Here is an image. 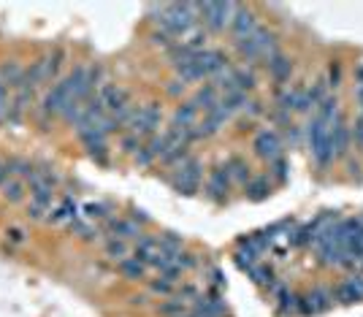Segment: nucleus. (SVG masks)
Segmentation results:
<instances>
[{
  "mask_svg": "<svg viewBox=\"0 0 363 317\" xmlns=\"http://www.w3.org/2000/svg\"><path fill=\"white\" fill-rule=\"evenodd\" d=\"M128 252H130V247H128V242H122V239H114V236H111V239L106 242V258H111V261H117V263L128 258Z\"/></svg>",
  "mask_w": 363,
  "mask_h": 317,
  "instance_id": "nucleus-25",
  "label": "nucleus"
},
{
  "mask_svg": "<svg viewBox=\"0 0 363 317\" xmlns=\"http://www.w3.org/2000/svg\"><path fill=\"white\" fill-rule=\"evenodd\" d=\"M155 25L171 38H185L198 22V3H171L152 8Z\"/></svg>",
  "mask_w": 363,
  "mask_h": 317,
  "instance_id": "nucleus-1",
  "label": "nucleus"
},
{
  "mask_svg": "<svg viewBox=\"0 0 363 317\" xmlns=\"http://www.w3.org/2000/svg\"><path fill=\"white\" fill-rule=\"evenodd\" d=\"M168 95H173V98H176V95H182V92H185V89H187V82H182V79H179V76H176V79H171V82H168Z\"/></svg>",
  "mask_w": 363,
  "mask_h": 317,
  "instance_id": "nucleus-36",
  "label": "nucleus"
},
{
  "mask_svg": "<svg viewBox=\"0 0 363 317\" xmlns=\"http://www.w3.org/2000/svg\"><path fill=\"white\" fill-rule=\"evenodd\" d=\"M6 176H8V171H6V163H3V160H0V185H3V182H6Z\"/></svg>",
  "mask_w": 363,
  "mask_h": 317,
  "instance_id": "nucleus-39",
  "label": "nucleus"
},
{
  "mask_svg": "<svg viewBox=\"0 0 363 317\" xmlns=\"http://www.w3.org/2000/svg\"><path fill=\"white\" fill-rule=\"evenodd\" d=\"M6 242H8V244H14V247L25 244V230H19V228L6 230Z\"/></svg>",
  "mask_w": 363,
  "mask_h": 317,
  "instance_id": "nucleus-35",
  "label": "nucleus"
},
{
  "mask_svg": "<svg viewBox=\"0 0 363 317\" xmlns=\"http://www.w3.org/2000/svg\"><path fill=\"white\" fill-rule=\"evenodd\" d=\"M230 176L225 171V166H217V168H211L209 171V179H207V195L214 201V204H223L225 198H228V190H230Z\"/></svg>",
  "mask_w": 363,
  "mask_h": 317,
  "instance_id": "nucleus-11",
  "label": "nucleus"
},
{
  "mask_svg": "<svg viewBox=\"0 0 363 317\" xmlns=\"http://www.w3.org/2000/svg\"><path fill=\"white\" fill-rule=\"evenodd\" d=\"M22 79H25V68H22V63L17 60H6L3 66H0V85L8 89H17L22 85Z\"/></svg>",
  "mask_w": 363,
  "mask_h": 317,
  "instance_id": "nucleus-19",
  "label": "nucleus"
},
{
  "mask_svg": "<svg viewBox=\"0 0 363 317\" xmlns=\"http://www.w3.org/2000/svg\"><path fill=\"white\" fill-rule=\"evenodd\" d=\"M157 312H160V317H185V315H187V304L173 296L171 301L160 304V306H157Z\"/></svg>",
  "mask_w": 363,
  "mask_h": 317,
  "instance_id": "nucleus-26",
  "label": "nucleus"
},
{
  "mask_svg": "<svg viewBox=\"0 0 363 317\" xmlns=\"http://www.w3.org/2000/svg\"><path fill=\"white\" fill-rule=\"evenodd\" d=\"M236 8V3H198V22L207 33H223L225 27H230Z\"/></svg>",
  "mask_w": 363,
  "mask_h": 317,
  "instance_id": "nucleus-3",
  "label": "nucleus"
},
{
  "mask_svg": "<svg viewBox=\"0 0 363 317\" xmlns=\"http://www.w3.org/2000/svg\"><path fill=\"white\" fill-rule=\"evenodd\" d=\"M106 230L114 236V239H122V242H128V239H141V230L139 225L133 223V220H117V217H109V223H106Z\"/></svg>",
  "mask_w": 363,
  "mask_h": 317,
  "instance_id": "nucleus-15",
  "label": "nucleus"
},
{
  "mask_svg": "<svg viewBox=\"0 0 363 317\" xmlns=\"http://www.w3.org/2000/svg\"><path fill=\"white\" fill-rule=\"evenodd\" d=\"M0 193L6 201H11V204H19V201H25V193H27V185H25V179H17V176H6V182L0 185Z\"/></svg>",
  "mask_w": 363,
  "mask_h": 317,
  "instance_id": "nucleus-21",
  "label": "nucleus"
},
{
  "mask_svg": "<svg viewBox=\"0 0 363 317\" xmlns=\"http://www.w3.org/2000/svg\"><path fill=\"white\" fill-rule=\"evenodd\" d=\"M225 171L230 176V182H239V185H247L252 179V168H250V163L242 155H230L225 160Z\"/></svg>",
  "mask_w": 363,
  "mask_h": 317,
  "instance_id": "nucleus-17",
  "label": "nucleus"
},
{
  "mask_svg": "<svg viewBox=\"0 0 363 317\" xmlns=\"http://www.w3.org/2000/svg\"><path fill=\"white\" fill-rule=\"evenodd\" d=\"M149 290H152L155 296H173V293H176V282L157 274V280L149 282Z\"/></svg>",
  "mask_w": 363,
  "mask_h": 317,
  "instance_id": "nucleus-28",
  "label": "nucleus"
},
{
  "mask_svg": "<svg viewBox=\"0 0 363 317\" xmlns=\"http://www.w3.org/2000/svg\"><path fill=\"white\" fill-rule=\"evenodd\" d=\"M163 123V108L160 104H147V106H139L136 108V114H133V123L128 128V133H133V136H139L141 141L152 139L157 136V128Z\"/></svg>",
  "mask_w": 363,
  "mask_h": 317,
  "instance_id": "nucleus-4",
  "label": "nucleus"
},
{
  "mask_svg": "<svg viewBox=\"0 0 363 317\" xmlns=\"http://www.w3.org/2000/svg\"><path fill=\"white\" fill-rule=\"evenodd\" d=\"M250 274H252V277H255V282H260V285H266V282H271V268H269V266H252V268H250Z\"/></svg>",
  "mask_w": 363,
  "mask_h": 317,
  "instance_id": "nucleus-34",
  "label": "nucleus"
},
{
  "mask_svg": "<svg viewBox=\"0 0 363 317\" xmlns=\"http://www.w3.org/2000/svg\"><path fill=\"white\" fill-rule=\"evenodd\" d=\"M157 255H160V242H157L155 236H141L136 239V247H133V258L141 261L144 266H152Z\"/></svg>",
  "mask_w": 363,
  "mask_h": 317,
  "instance_id": "nucleus-14",
  "label": "nucleus"
},
{
  "mask_svg": "<svg viewBox=\"0 0 363 317\" xmlns=\"http://www.w3.org/2000/svg\"><path fill=\"white\" fill-rule=\"evenodd\" d=\"M244 190H247V195H250L252 201H263L266 195L271 193V179H269V174L252 176V179L244 185Z\"/></svg>",
  "mask_w": 363,
  "mask_h": 317,
  "instance_id": "nucleus-22",
  "label": "nucleus"
},
{
  "mask_svg": "<svg viewBox=\"0 0 363 317\" xmlns=\"http://www.w3.org/2000/svg\"><path fill=\"white\" fill-rule=\"evenodd\" d=\"M230 79H233V87L239 89V92H244V95L258 87V76H255L252 66H239V68H230Z\"/></svg>",
  "mask_w": 363,
  "mask_h": 317,
  "instance_id": "nucleus-18",
  "label": "nucleus"
},
{
  "mask_svg": "<svg viewBox=\"0 0 363 317\" xmlns=\"http://www.w3.org/2000/svg\"><path fill=\"white\" fill-rule=\"evenodd\" d=\"M109 206L106 204H85V209H82V214H85L87 223H95V220H106L109 217Z\"/></svg>",
  "mask_w": 363,
  "mask_h": 317,
  "instance_id": "nucleus-29",
  "label": "nucleus"
},
{
  "mask_svg": "<svg viewBox=\"0 0 363 317\" xmlns=\"http://www.w3.org/2000/svg\"><path fill=\"white\" fill-rule=\"evenodd\" d=\"M192 68H195V76H198V82L201 79H209V76H220L228 70V57L225 52L220 49H204V52H198L192 57Z\"/></svg>",
  "mask_w": 363,
  "mask_h": 317,
  "instance_id": "nucleus-6",
  "label": "nucleus"
},
{
  "mask_svg": "<svg viewBox=\"0 0 363 317\" xmlns=\"http://www.w3.org/2000/svg\"><path fill=\"white\" fill-rule=\"evenodd\" d=\"M326 87H331V89H339L342 87V79H345V66L339 63V60H333L328 66V70H326Z\"/></svg>",
  "mask_w": 363,
  "mask_h": 317,
  "instance_id": "nucleus-27",
  "label": "nucleus"
},
{
  "mask_svg": "<svg viewBox=\"0 0 363 317\" xmlns=\"http://www.w3.org/2000/svg\"><path fill=\"white\" fill-rule=\"evenodd\" d=\"M236 52H239V57H242L244 63H258V60L266 63L269 57L279 54L277 33L269 30V27H258L250 38H244V41L236 44Z\"/></svg>",
  "mask_w": 363,
  "mask_h": 317,
  "instance_id": "nucleus-2",
  "label": "nucleus"
},
{
  "mask_svg": "<svg viewBox=\"0 0 363 317\" xmlns=\"http://www.w3.org/2000/svg\"><path fill=\"white\" fill-rule=\"evenodd\" d=\"M333 299L352 304V301H363V277H347L333 287Z\"/></svg>",
  "mask_w": 363,
  "mask_h": 317,
  "instance_id": "nucleus-13",
  "label": "nucleus"
},
{
  "mask_svg": "<svg viewBox=\"0 0 363 317\" xmlns=\"http://www.w3.org/2000/svg\"><path fill=\"white\" fill-rule=\"evenodd\" d=\"M258 27H260L258 14H255L252 8H247V6H239L236 14H233V19H230V27H228V30H230V35H233L236 44H239L244 38H250Z\"/></svg>",
  "mask_w": 363,
  "mask_h": 317,
  "instance_id": "nucleus-10",
  "label": "nucleus"
},
{
  "mask_svg": "<svg viewBox=\"0 0 363 317\" xmlns=\"http://www.w3.org/2000/svg\"><path fill=\"white\" fill-rule=\"evenodd\" d=\"M252 149H255V155L263 158L266 163H271V160H277L285 155V144H282V136H279L277 130H271V128H263L258 130V136L252 141Z\"/></svg>",
  "mask_w": 363,
  "mask_h": 317,
  "instance_id": "nucleus-9",
  "label": "nucleus"
},
{
  "mask_svg": "<svg viewBox=\"0 0 363 317\" xmlns=\"http://www.w3.org/2000/svg\"><path fill=\"white\" fill-rule=\"evenodd\" d=\"M352 76H355V82H363V60H361V63H355V70H352Z\"/></svg>",
  "mask_w": 363,
  "mask_h": 317,
  "instance_id": "nucleus-38",
  "label": "nucleus"
},
{
  "mask_svg": "<svg viewBox=\"0 0 363 317\" xmlns=\"http://www.w3.org/2000/svg\"><path fill=\"white\" fill-rule=\"evenodd\" d=\"M141 147H144V141H141L139 136H133V133H125V136H122V149H125V152H133V155H136Z\"/></svg>",
  "mask_w": 363,
  "mask_h": 317,
  "instance_id": "nucleus-33",
  "label": "nucleus"
},
{
  "mask_svg": "<svg viewBox=\"0 0 363 317\" xmlns=\"http://www.w3.org/2000/svg\"><path fill=\"white\" fill-rule=\"evenodd\" d=\"M185 317H192V315H185Z\"/></svg>",
  "mask_w": 363,
  "mask_h": 317,
  "instance_id": "nucleus-40",
  "label": "nucleus"
},
{
  "mask_svg": "<svg viewBox=\"0 0 363 317\" xmlns=\"http://www.w3.org/2000/svg\"><path fill=\"white\" fill-rule=\"evenodd\" d=\"M220 104V89L214 87V85H204V87L195 89V95H192V106L198 108V111H211L214 106Z\"/></svg>",
  "mask_w": 363,
  "mask_h": 317,
  "instance_id": "nucleus-20",
  "label": "nucleus"
},
{
  "mask_svg": "<svg viewBox=\"0 0 363 317\" xmlns=\"http://www.w3.org/2000/svg\"><path fill=\"white\" fill-rule=\"evenodd\" d=\"M198 108L192 106V101H185V104H179L173 108V117H171V125L173 128H182V130H187V128H195L198 125Z\"/></svg>",
  "mask_w": 363,
  "mask_h": 317,
  "instance_id": "nucleus-16",
  "label": "nucleus"
},
{
  "mask_svg": "<svg viewBox=\"0 0 363 317\" xmlns=\"http://www.w3.org/2000/svg\"><path fill=\"white\" fill-rule=\"evenodd\" d=\"M95 98L104 104V111L109 114V117H117V114L128 111V108L133 106L130 92H128L125 87H120V85H104V87L95 92Z\"/></svg>",
  "mask_w": 363,
  "mask_h": 317,
  "instance_id": "nucleus-7",
  "label": "nucleus"
},
{
  "mask_svg": "<svg viewBox=\"0 0 363 317\" xmlns=\"http://www.w3.org/2000/svg\"><path fill=\"white\" fill-rule=\"evenodd\" d=\"M350 133H352V147L363 155V114L358 111V117L350 123Z\"/></svg>",
  "mask_w": 363,
  "mask_h": 317,
  "instance_id": "nucleus-30",
  "label": "nucleus"
},
{
  "mask_svg": "<svg viewBox=\"0 0 363 317\" xmlns=\"http://www.w3.org/2000/svg\"><path fill=\"white\" fill-rule=\"evenodd\" d=\"M201 179H204V163L190 155V158L176 168L173 187H176L182 195H195L198 193V187H201Z\"/></svg>",
  "mask_w": 363,
  "mask_h": 317,
  "instance_id": "nucleus-5",
  "label": "nucleus"
},
{
  "mask_svg": "<svg viewBox=\"0 0 363 317\" xmlns=\"http://www.w3.org/2000/svg\"><path fill=\"white\" fill-rule=\"evenodd\" d=\"M352 98H355V104H358V111L363 114V82H355V85H352Z\"/></svg>",
  "mask_w": 363,
  "mask_h": 317,
  "instance_id": "nucleus-37",
  "label": "nucleus"
},
{
  "mask_svg": "<svg viewBox=\"0 0 363 317\" xmlns=\"http://www.w3.org/2000/svg\"><path fill=\"white\" fill-rule=\"evenodd\" d=\"M269 168H271V171H269V179H274V182H279V185H282V182H285V171H288V160H285V155H282V158H277V160H271V163H269Z\"/></svg>",
  "mask_w": 363,
  "mask_h": 317,
  "instance_id": "nucleus-32",
  "label": "nucleus"
},
{
  "mask_svg": "<svg viewBox=\"0 0 363 317\" xmlns=\"http://www.w3.org/2000/svg\"><path fill=\"white\" fill-rule=\"evenodd\" d=\"M76 220V201L73 198H63L49 214V223H73Z\"/></svg>",
  "mask_w": 363,
  "mask_h": 317,
  "instance_id": "nucleus-23",
  "label": "nucleus"
},
{
  "mask_svg": "<svg viewBox=\"0 0 363 317\" xmlns=\"http://www.w3.org/2000/svg\"><path fill=\"white\" fill-rule=\"evenodd\" d=\"M68 228L73 230L76 236L87 239V242H90V239H98V228H92V223H82V220H73Z\"/></svg>",
  "mask_w": 363,
  "mask_h": 317,
  "instance_id": "nucleus-31",
  "label": "nucleus"
},
{
  "mask_svg": "<svg viewBox=\"0 0 363 317\" xmlns=\"http://www.w3.org/2000/svg\"><path fill=\"white\" fill-rule=\"evenodd\" d=\"M331 149H333V160H345L352 149V133H350V123H347L345 111L336 114V120L331 123Z\"/></svg>",
  "mask_w": 363,
  "mask_h": 317,
  "instance_id": "nucleus-8",
  "label": "nucleus"
},
{
  "mask_svg": "<svg viewBox=\"0 0 363 317\" xmlns=\"http://www.w3.org/2000/svg\"><path fill=\"white\" fill-rule=\"evenodd\" d=\"M293 68H295L293 60H290V57H285L282 52L266 60V70H269V76H271V82H274V85H285V82H290Z\"/></svg>",
  "mask_w": 363,
  "mask_h": 317,
  "instance_id": "nucleus-12",
  "label": "nucleus"
},
{
  "mask_svg": "<svg viewBox=\"0 0 363 317\" xmlns=\"http://www.w3.org/2000/svg\"><path fill=\"white\" fill-rule=\"evenodd\" d=\"M117 268H120L122 277H125V280H130V282H139V280L147 277V266L141 263V261H136V258H125V261L117 263Z\"/></svg>",
  "mask_w": 363,
  "mask_h": 317,
  "instance_id": "nucleus-24",
  "label": "nucleus"
}]
</instances>
